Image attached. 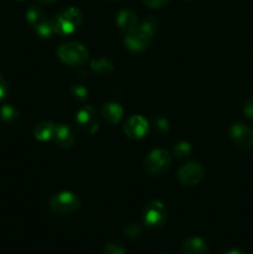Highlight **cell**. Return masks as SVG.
<instances>
[{"mask_svg": "<svg viewBox=\"0 0 253 254\" xmlns=\"http://www.w3.org/2000/svg\"><path fill=\"white\" fill-rule=\"evenodd\" d=\"M82 24V12L74 6H69L60 11L52 19L55 34L69 35L76 31Z\"/></svg>", "mask_w": 253, "mask_h": 254, "instance_id": "1", "label": "cell"}, {"mask_svg": "<svg viewBox=\"0 0 253 254\" xmlns=\"http://www.w3.org/2000/svg\"><path fill=\"white\" fill-rule=\"evenodd\" d=\"M57 57L63 62L64 64L68 66L76 67L81 66L88 59V51L83 45L78 44V42H64V44L60 45L57 49Z\"/></svg>", "mask_w": 253, "mask_h": 254, "instance_id": "2", "label": "cell"}, {"mask_svg": "<svg viewBox=\"0 0 253 254\" xmlns=\"http://www.w3.org/2000/svg\"><path fill=\"white\" fill-rule=\"evenodd\" d=\"M79 205H81L79 198L69 191L56 193L50 200V208L59 215H69V213L76 212L79 208Z\"/></svg>", "mask_w": 253, "mask_h": 254, "instance_id": "3", "label": "cell"}, {"mask_svg": "<svg viewBox=\"0 0 253 254\" xmlns=\"http://www.w3.org/2000/svg\"><path fill=\"white\" fill-rule=\"evenodd\" d=\"M26 20L42 39H49L52 34H55L52 20L47 19L46 14L39 7H30L26 11Z\"/></svg>", "mask_w": 253, "mask_h": 254, "instance_id": "4", "label": "cell"}, {"mask_svg": "<svg viewBox=\"0 0 253 254\" xmlns=\"http://www.w3.org/2000/svg\"><path fill=\"white\" fill-rule=\"evenodd\" d=\"M171 154L165 149H154L145 159V169L150 175H161L171 165Z\"/></svg>", "mask_w": 253, "mask_h": 254, "instance_id": "5", "label": "cell"}, {"mask_svg": "<svg viewBox=\"0 0 253 254\" xmlns=\"http://www.w3.org/2000/svg\"><path fill=\"white\" fill-rule=\"evenodd\" d=\"M166 218H168V212L163 202L155 200L150 201L146 205L144 210V223L149 228L156 230V228L163 227L166 222Z\"/></svg>", "mask_w": 253, "mask_h": 254, "instance_id": "6", "label": "cell"}, {"mask_svg": "<svg viewBox=\"0 0 253 254\" xmlns=\"http://www.w3.org/2000/svg\"><path fill=\"white\" fill-rule=\"evenodd\" d=\"M205 176V169L197 161H191L181 166L178 171V180L184 186H195Z\"/></svg>", "mask_w": 253, "mask_h": 254, "instance_id": "7", "label": "cell"}, {"mask_svg": "<svg viewBox=\"0 0 253 254\" xmlns=\"http://www.w3.org/2000/svg\"><path fill=\"white\" fill-rule=\"evenodd\" d=\"M76 122L78 128L86 134H94L99 128V119L96 109L92 106L82 107L77 112Z\"/></svg>", "mask_w": 253, "mask_h": 254, "instance_id": "8", "label": "cell"}, {"mask_svg": "<svg viewBox=\"0 0 253 254\" xmlns=\"http://www.w3.org/2000/svg\"><path fill=\"white\" fill-rule=\"evenodd\" d=\"M148 129V121L141 116H131L124 124V133L130 139H143Z\"/></svg>", "mask_w": 253, "mask_h": 254, "instance_id": "9", "label": "cell"}, {"mask_svg": "<svg viewBox=\"0 0 253 254\" xmlns=\"http://www.w3.org/2000/svg\"><path fill=\"white\" fill-rule=\"evenodd\" d=\"M230 135L240 148L248 149L253 146V130L245 124H233L230 129Z\"/></svg>", "mask_w": 253, "mask_h": 254, "instance_id": "10", "label": "cell"}, {"mask_svg": "<svg viewBox=\"0 0 253 254\" xmlns=\"http://www.w3.org/2000/svg\"><path fill=\"white\" fill-rule=\"evenodd\" d=\"M52 139L61 148L69 149L71 146H73L74 141H76V134H74L73 128L71 126H67V124H57L55 127V133Z\"/></svg>", "mask_w": 253, "mask_h": 254, "instance_id": "11", "label": "cell"}, {"mask_svg": "<svg viewBox=\"0 0 253 254\" xmlns=\"http://www.w3.org/2000/svg\"><path fill=\"white\" fill-rule=\"evenodd\" d=\"M149 42H150V39L140 34L138 30L126 34V39H124V44H126V49L130 50L131 52H136V54L145 51L149 46Z\"/></svg>", "mask_w": 253, "mask_h": 254, "instance_id": "12", "label": "cell"}, {"mask_svg": "<svg viewBox=\"0 0 253 254\" xmlns=\"http://www.w3.org/2000/svg\"><path fill=\"white\" fill-rule=\"evenodd\" d=\"M117 25L126 34L133 32L138 29V17L131 10H121L117 15Z\"/></svg>", "mask_w": 253, "mask_h": 254, "instance_id": "13", "label": "cell"}, {"mask_svg": "<svg viewBox=\"0 0 253 254\" xmlns=\"http://www.w3.org/2000/svg\"><path fill=\"white\" fill-rule=\"evenodd\" d=\"M123 107L119 103L116 102H109V103L104 104L101 109V116L104 119V122H107L108 124L113 126L117 124L123 117Z\"/></svg>", "mask_w": 253, "mask_h": 254, "instance_id": "14", "label": "cell"}, {"mask_svg": "<svg viewBox=\"0 0 253 254\" xmlns=\"http://www.w3.org/2000/svg\"><path fill=\"white\" fill-rule=\"evenodd\" d=\"M184 254H207L208 246L203 240L198 237H191L185 240L183 245Z\"/></svg>", "mask_w": 253, "mask_h": 254, "instance_id": "15", "label": "cell"}, {"mask_svg": "<svg viewBox=\"0 0 253 254\" xmlns=\"http://www.w3.org/2000/svg\"><path fill=\"white\" fill-rule=\"evenodd\" d=\"M55 124L52 122H41L34 129V135L40 141H49L54 138Z\"/></svg>", "mask_w": 253, "mask_h": 254, "instance_id": "16", "label": "cell"}, {"mask_svg": "<svg viewBox=\"0 0 253 254\" xmlns=\"http://www.w3.org/2000/svg\"><path fill=\"white\" fill-rule=\"evenodd\" d=\"M91 68L93 69L96 73L106 76V74H109L113 72L114 64L111 60L106 59V57H97V59L92 60Z\"/></svg>", "mask_w": 253, "mask_h": 254, "instance_id": "17", "label": "cell"}, {"mask_svg": "<svg viewBox=\"0 0 253 254\" xmlns=\"http://www.w3.org/2000/svg\"><path fill=\"white\" fill-rule=\"evenodd\" d=\"M158 21H156L154 17H148V19H145L141 22L140 26H138L136 30H138L140 34H143L144 36L148 37V39H151V37L156 34V31H158Z\"/></svg>", "mask_w": 253, "mask_h": 254, "instance_id": "18", "label": "cell"}, {"mask_svg": "<svg viewBox=\"0 0 253 254\" xmlns=\"http://www.w3.org/2000/svg\"><path fill=\"white\" fill-rule=\"evenodd\" d=\"M19 118V112L14 106L4 104L0 107V119L5 123H14Z\"/></svg>", "mask_w": 253, "mask_h": 254, "instance_id": "19", "label": "cell"}, {"mask_svg": "<svg viewBox=\"0 0 253 254\" xmlns=\"http://www.w3.org/2000/svg\"><path fill=\"white\" fill-rule=\"evenodd\" d=\"M191 151H192V148H191L190 143H188V141H180L174 148V155L178 159H184L190 156Z\"/></svg>", "mask_w": 253, "mask_h": 254, "instance_id": "20", "label": "cell"}, {"mask_svg": "<svg viewBox=\"0 0 253 254\" xmlns=\"http://www.w3.org/2000/svg\"><path fill=\"white\" fill-rule=\"evenodd\" d=\"M69 93L73 97V99L76 101H86L88 98V91L84 86H81V84H74V86L71 87L69 89Z\"/></svg>", "mask_w": 253, "mask_h": 254, "instance_id": "21", "label": "cell"}, {"mask_svg": "<svg viewBox=\"0 0 253 254\" xmlns=\"http://www.w3.org/2000/svg\"><path fill=\"white\" fill-rule=\"evenodd\" d=\"M104 254H126V251L121 243L108 242L104 246Z\"/></svg>", "mask_w": 253, "mask_h": 254, "instance_id": "22", "label": "cell"}, {"mask_svg": "<svg viewBox=\"0 0 253 254\" xmlns=\"http://www.w3.org/2000/svg\"><path fill=\"white\" fill-rule=\"evenodd\" d=\"M124 233L130 238L138 237V236L141 233L140 225H138V223H131V225L126 226V230H124Z\"/></svg>", "mask_w": 253, "mask_h": 254, "instance_id": "23", "label": "cell"}, {"mask_svg": "<svg viewBox=\"0 0 253 254\" xmlns=\"http://www.w3.org/2000/svg\"><path fill=\"white\" fill-rule=\"evenodd\" d=\"M155 129L159 130L160 133H166L170 129V124H169L168 119L163 118V117H159L155 119Z\"/></svg>", "mask_w": 253, "mask_h": 254, "instance_id": "24", "label": "cell"}, {"mask_svg": "<svg viewBox=\"0 0 253 254\" xmlns=\"http://www.w3.org/2000/svg\"><path fill=\"white\" fill-rule=\"evenodd\" d=\"M242 111L247 118L253 119V98H248L243 102Z\"/></svg>", "mask_w": 253, "mask_h": 254, "instance_id": "25", "label": "cell"}, {"mask_svg": "<svg viewBox=\"0 0 253 254\" xmlns=\"http://www.w3.org/2000/svg\"><path fill=\"white\" fill-rule=\"evenodd\" d=\"M170 0H143L144 4L146 6L151 7V9H159V7H163L165 6Z\"/></svg>", "mask_w": 253, "mask_h": 254, "instance_id": "26", "label": "cell"}, {"mask_svg": "<svg viewBox=\"0 0 253 254\" xmlns=\"http://www.w3.org/2000/svg\"><path fill=\"white\" fill-rule=\"evenodd\" d=\"M9 93V84L5 81V78L2 76H0V101L4 99L5 97Z\"/></svg>", "mask_w": 253, "mask_h": 254, "instance_id": "27", "label": "cell"}, {"mask_svg": "<svg viewBox=\"0 0 253 254\" xmlns=\"http://www.w3.org/2000/svg\"><path fill=\"white\" fill-rule=\"evenodd\" d=\"M222 254H246L242 250H228L226 252H223Z\"/></svg>", "mask_w": 253, "mask_h": 254, "instance_id": "28", "label": "cell"}, {"mask_svg": "<svg viewBox=\"0 0 253 254\" xmlns=\"http://www.w3.org/2000/svg\"><path fill=\"white\" fill-rule=\"evenodd\" d=\"M37 1L44 2V4H47V2H52V1H55V0H37Z\"/></svg>", "mask_w": 253, "mask_h": 254, "instance_id": "29", "label": "cell"}, {"mask_svg": "<svg viewBox=\"0 0 253 254\" xmlns=\"http://www.w3.org/2000/svg\"><path fill=\"white\" fill-rule=\"evenodd\" d=\"M186 1H191V0H186Z\"/></svg>", "mask_w": 253, "mask_h": 254, "instance_id": "30", "label": "cell"}]
</instances>
